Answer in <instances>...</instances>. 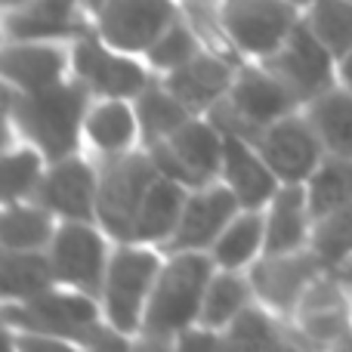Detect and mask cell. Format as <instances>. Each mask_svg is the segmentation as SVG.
<instances>
[{
  "label": "cell",
  "mask_w": 352,
  "mask_h": 352,
  "mask_svg": "<svg viewBox=\"0 0 352 352\" xmlns=\"http://www.w3.org/2000/svg\"><path fill=\"white\" fill-rule=\"evenodd\" d=\"M56 287L47 250H0V294L3 303H25Z\"/></svg>",
  "instance_id": "83f0119b"
},
{
  "label": "cell",
  "mask_w": 352,
  "mask_h": 352,
  "mask_svg": "<svg viewBox=\"0 0 352 352\" xmlns=\"http://www.w3.org/2000/svg\"><path fill=\"white\" fill-rule=\"evenodd\" d=\"M254 146L281 182H306L324 158V146L303 109L266 127Z\"/></svg>",
  "instance_id": "e0dca14e"
},
{
  "label": "cell",
  "mask_w": 352,
  "mask_h": 352,
  "mask_svg": "<svg viewBox=\"0 0 352 352\" xmlns=\"http://www.w3.org/2000/svg\"><path fill=\"white\" fill-rule=\"evenodd\" d=\"M303 22L337 59L352 50V0H316L303 12Z\"/></svg>",
  "instance_id": "e575fe53"
},
{
  "label": "cell",
  "mask_w": 352,
  "mask_h": 352,
  "mask_svg": "<svg viewBox=\"0 0 352 352\" xmlns=\"http://www.w3.org/2000/svg\"><path fill=\"white\" fill-rule=\"evenodd\" d=\"M204 47H207V43L201 41L198 28H195V25L188 22V16L182 12L170 28H167L164 34H161L158 41L146 50V56H142V59H146L148 68H152V72L161 78V74L173 72V68L186 65L188 59H195V56H198Z\"/></svg>",
  "instance_id": "836d02e7"
},
{
  "label": "cell",
  "mask_w": 352,
  "mask_h": 352,
  "mask_svg": "<svg viewBox=\"0 0 352 352\" xmlns=\"http://www.w3.org/2000/svg\"><path fill=\"white\" fill-rule=\"evenodd\" d=\"M19 3H25V0H3V10H10V6H19Z\"/></svg>",
  "instance_id": "b9f144b4"
},
{
  "label": "cell",
  "mask_w": 352,
  "mask_h": 352,
  "mask_svg": "<svg viewBox=\"0 0 352 352\" xmlns=\"http://www.w3.org/2000/svg\"><path fill=\"white\" fill-rule=\"evenodd\" d=\"M287 331L306 352H324L352 337V291L334 272H322L297 312L287 318Z\"/></svg>",
  "instance_id": "8fae6325"
},
{
  "label": "cell",
  "mask_w": 352,
  "mask_h": 352,
  "mask_svg": "<svg viewBox=\"0 0 352 352\" xmlns=\"http://www.w3.org/2000/svg\"><path fill=\"white\" fill-rule=\"evenodd\" d=\"M337 84L346 87L352 93V50H346V53L337 59Z\"/></svg>",
  "instance_id": "74e56055"
},
{
  "label": "cell",
  "mask_w": 352,
  "mask_h": 352,
  "mask_svg": "<svg viewBox=\"0 0 352 352\" xmlns=\"http://www.w3.org/2000/svg\"><path fill=\"white\" fill-rule=\"evenodd\" d=\"M263 223H266V254H291L309 248L316 217L303 182H281L272 201L263 207Z\"/></svg>",
  "instance_id": "603a6c76"
},
{
  "label": "cell",
  "mask_w": 352,
  "mask_h": 352,
  "mask_svg": "<svg viewBox=\"0 0 352 352\" xmlns=\"http://www.w3.org/2000/svg\"><path fill=\"white\" fill-rule=\"evenodd\" d=\"M334 275H340V278H343V281H346V287H349V291H352V263H349V266H346V269H343V272H334Z\"/></svg>",
  "instance_id": "ab89813d"
},
{
  "label": "cell",
  "mask_w": 352,
  "mask_h": 352,
  "mask_svg": "<svg viewBox=\"0 0 352 352\" xmlns=\"http://www.w3.org/2000/svg\"><path fill=\"white\" fill-rule=\"evenodd\" d=\"M6 352H19L16 346H12V343H6Z\"/></svg>",
  "instance_id": "7bdbcfd3"
},
{
  "label": "cell",
  "mask_w": 352,
  "mask_h": 352,
  "mask_svg": "<svg viewBox=\"0 0 352 352\" xmlns=\"http://www.w3.org/2000/svg\"><path fill=\"white\" fill-rule=\"evenodd\" d=\"M111 254L115 241L99 223H59V232L47 248L56 285L90 294L96 300L102 294Z\"/></svg>",
  "instance_id": "30bf717a"
},
{
  "label": "cell",
  "mask_w": 352,
  "mask_h": 352,
  "mask_svg": "<svg viewBox=\"0 0 352 352\" xmlns=\"http://www.w3.org/2000/svg\"><path fill=\"white\" fill-rule=\"evenodd\" d=\"M322 272H328V269L322 266L312 248L291 250V254H263L248 269L256 303L281 322H287L297 312L300 300L306 297V291Z\"/></svg>",
  "instance_id": "4fadbf2b"
},
{
  "label": "cell",
  "mask_w": 352,
  "mask_h": 352,
  "mask_svg": "<svg viewBox=\"0 0 352 352\" xmlns=\"http://www.w3.org/2000/svg\"><path fill=\"white\" fill-rule=\"evenodd\" d=\"M72 72L96 99H136L155 80L142 56L111 47L96 31L72 43Z\"/></svg>",
  "instance_id": "9c48e42d"
},
{
  "label": "cell",
  "mask_w": 352,
  "mask_h": 352,
  "mask_svg": "<svg viewBox=\"0 0 352 352\" xmlns=\"http://www.w3.org/2000/svg\"><path fill=\"white\" fill-rule=\"evenodd\" d=\"M146 152L161 176L182 182L186 188H198L219 179L226 133L207 115H195L167 140L148 146Z\"/></svg>",
  "instance_id": "52a82bcc"
},
{
  "label": "cell",
  "mask_w": 352,
  "mask_h": 352,
  "mask_svg": "<svg viewBox=\"0 0 352 352\" xmlns=\"http://www.w3.org/2000/svg\"><path fill=\"white\" fill-rule=\"evenodd\" d=\"M173 352H223V334L204 324H195L173 337Z\"/></svg>",
  "instance_id": "d590c367"
},
{
  "label": "cell",
  "mask_w": 352,
  "mask_h": 352,
  "mask_svg": "<svg viewBox=\"0 0 352 352\" xmlns=\"http://www.w3.org/2000/svg\"><path fill=\"white\" fill-rule=\"evenodd\" d=\"M303 188H306V198H309L312 217L316 219L352 204V158L324 155L322 164L303 182Z\"/></svg>",
  "instance_id": "1f68e13d"
},
{
  "label": "cell",
  "mask_w": 352,
  "mask_h": 352,
  "mask_svg": "<svg viewBox=\"0 0 352 352\" xmlns=\"http://www.w3.org/2000/svg\"><path fill=\"white\" fill-rule=\"evenodd\" d=\"M93 93L78 78L43 90L19 93L3 87L6 140L16 136L37 146L50 161L84 152V118L93 105Z\"/></svg>",
  "instance_id": "6da1fadb"
},
{
  "label": "cell",
  "mask_w": 352,
  "mask_h": 352,
  "mask_svg": "<svg viewBox=\"0 0 352 352\" xmlns=\"http://www.w3.org/2000/svg\"><path fill=\"white\" fill-rule=\"evenodd\" d=\"M303 109L297 96L291 93V87L272 74L263 62H241L238 74L232 80L226 99L210 111V121L217 124L223 133L241 136V140L254 142L266 127H272L275 121L294 115Z\"/></svg>",
  "instance_id": "7a4b0ae2"
},
{
  "label": "cell",
  "mask_w": 352,
  "mask_h": 352,
  "mask_svg": "<svg viewBox=\"0 0 352 352\" xmlns=\"http://www.w3.org/2000/svg\"><path fill=\"white\" fill-rule=\"evenodd\" d=\"M287 3H294V6H297V10H300V12H306V10H309V6H312V3H316V0H287Z\"/></svg>",
  "instance_id": "60d3db41"
},
{
  "label": "cell",
  "mask_w": 352,
  "mask_h": 352,
  "mask_svg": "<svg viewBox=\"0 0 352 352\" xmlns=\"http://www.w3.org/2000/svg\"><path fill=\"white\" fill-rule=\"evenodd\" d=\"M263 65L278 74L303 105L337 87V56L318 41L316 31L303 19L291 31V37L269 59H263Z\"/></svg>",
  "instance_id": "5bb4252c"
},
{
  "label": "cell",
  "mask_w": 352,
  "mask_h": 352,
  "mask_svg": "<svg viewBox=\"0 0 352 352\" xmlns=\"http://www.w3.org/2000/svg\"><path fill=\"white\" fill-rule=\"evenodd\" d=\"M303 12L287 0H219V25L244 62H263L291 37Z\"/></svg>",
  "instance_id": "ba28073f"
},
{
  "label": "cell",
  "mask_w": 352,
  "mask_h": 352,
  "mask_svg": "<svg viewBox=\"0 0 352 352\" xmlns=\"http://www.w3.org/2000/svg\"><path fill=\"white\" fill-rule=\"evenodd\" d=\"M188 188L176 179L158 173V179L152 182L146 201H142V210L136 217V229H133V241L140 244H155V248L164 250V244L173 238L176 226H179L182 207H186Z\"/></svg>",
  "instance_id": "cb8c5ba5"
},
{
  "label": "cell",
  "mask_w": 352,
  "mask_h": 352,
  "mask_svg": "<svg viewBox=\"0 0 352 352\" xmlns=\"http://www.w3.org/2000/svg\"><path fill=\"white\" fill-rule=\"evenodd\" d=\"M238 65H241V59H232V56L204 47L186 65L161 74V80L192 115H210L226 99L238 74Z\"/></svg>",
  "instance_id": "d6986e66"
},
{
  "label": "cell",
  "mask_w": 352,
  "mask_h": 352,
  "mask_svg": "<svg viewBox=\"0 0 352 352\" xmlns=\"http://www.w3.org/2000/svg\"><path fill=\"white\" fill-rule=\"evenodd\" d=\"M93 31L133 56L146 50L182 16L179 0H90Z\"/></svg>",
  "instance_id": "7c38bea8"
},
{
  "label": "cell",
  "mask_w": 352,
  "mask_h": 352,
  "mask_svg": "<svg viewBox=\"0 0 352 352\" xmlns=\"http://www.w3.org/2000/svg\"><path fill=\"white\" fill-rule=\"evenodd\" d=\"M59 232V217L41 201H3L0 213V250H47Z\"/></svg>",
  "instance_id": "d4e9b609"
},
{
  "label": "cell",
  "mask_w": 352,
  "mask_h": 352,
  "mask_svg": "<svg viewBox=\"0 0 352 352\" xmlns=\"http://www.w3.org/2000/svg\"><path fill=\"white\" fill-rule=\"evenodd\" d=\"M241 210L244 207L238 204V198L219 179L198 188H188L179 226H176L170 241L164 244V254H173V250H207L210 254L217 238L223 235L226 226Z\"/></svg>",
  "instance_id": "ac0fdd59"
},
{
  "label": "cell",
  "mask_w": 352,
  "mask_h": 352,
  "mask_svg": "<svg viewBox=\"0 0 352 352\" xmlns=\"http://www.w3.org/2000/svg\"><path fill=\"white\" fill-rule=\"evenodd\" d=\"M136 148H142V130L133 99H93L84 118V152L109 161Z\"/></svg>",
  "instance_id": "44dd1931"
},
{
  "label": "cell",
  "mask_w": 352,
  "mask_h": 352,
  "mask_svg": "<svg viewBox=\"0 0 352 352\" xmlns=\"http://www.w3.org/2000/svg\"><path fill=\"white\" fill-rule=\"evenodd\" d=\"M136 115H140V130H142V148L155 146V142L167 140L173 130H179L188 118H195L179 99L164 87V80L155 74V80L133 99Z\"/></svg>",
  "instance_id": "f546056e"
},
{
  "label": "cell",
  "mask_w": 352,
  "mask_h": 352,
  "mask_svg": "<svg viewBox=\"0 0 352 352\" xmlns=\"http://www.w3.org/2000/svg\"><path fill=\"white\" fill-rule=\"evenodd\" d=\"M217 263L207 250H173L164 256L152 303L146 312V334L176 337L186 328L201 324V306Z\"/></svg>",
  "instance_id": "3957f363"
},
{
  "label": "cell",
  "mask_w": 352,
  "mask_h": 352,
  "mask_svg": "<svg viewBox=\"0 0 352 352\" xmlns=\"http://www.w3.org/2000/svg\"><path fill=\"white\" fill-rule=\"evenodd\" d=\"M263 254H266L263 210H241L210 248L217 269H235V272H248Z\"/></svg>",
  "instance_id": "f1b7e54d"
},
{
  "label": "cell",
  "mask_w": 352,
  "mask_h": 352,
  "mask_svg": "<svg viewBox=\"0 0 352 352\" xmlns=\"http://www.w3.org/2000/svg\"><path fill=\"white\" fill-rule=\"evenodd\" d=\"M50 158L25 140H3V201L34 198L43 182Z\"/></svg>",
  "instance_id": "4dcf8cb0"
},
{
  "label": "cell",
  "mask_w": 352,
  "mask_h": 352,
  "mask_svg": "<svg viewBox=\"0 0 352 352\" xmlns=\"http://www.w3.org/2000/svg\"><path fill=\"white\" fill-rule=\"evenodd\" d=\"M99 161L87 152L50 161L34 201H41L59 223H96Z\"/></svg>",
  "instance_id": "9a60e30c"
},
{
  "label": "cell",
  "mask_w": 352,
  "mask_h": 352,
  "mask_svg": "<svg viewBox=\"0 0 352 352\" xmlns=\"http://www.w3.org/2000/svg\"><path fill=\"white\" fill-rule=\"evenodd\" d=\"M130 352H173V337H158V334H140L133 337V349Z\"/></svg>",
  "instance_id": "8d00e7d4"
},
{
  "label": "cell",
  "mask_w": 352,
  "mask_h": 352,
  "mask_svg": "<svg viewBox=\"0 0 352 352\" xmlns=\"http://www.w3.org/2000/svg\"><path fill=\"white\" fill-rule=\"evenodd\" d=\"M309 124L316 127L324 155L352 158V93L346 87H331L322 96L303 105Z\"/></svg>",
  "instance_id": "4316f807"
},
{
  "label": "cell",
  "mask_w": 352,
  "mask_h": 352,
  "mask_svg": "<svg viewBox=\"0 0 352 352\" xmlns=\"http://www.w3.org/2000/svg\"><path fill=\"white\" fill-rule=\"evenodd\" d=\"M182 6H219V0H179Z\"/></svg>",
  "instance_id": "f35d334b"
},
{
  "label": "cell",
  "mask_w": 352,
  "mask_h": 352,
  "mask_svg": "<svg viewBox=\"0 0 352 352\" xmlns=\"http://www.w3.org/2000/svg\"><path fill=\"white\" fill-rule=\"evenodd\" d=\"M3 87L19 93L43 90L72 78V43L59 41H3L0 53Z\"/></svg>",
  "instance_id": "ffe728a7"
},
{
  "label": "cell",
  "mask_w": 352,
  "mask_h": 352,
  "mask_svg": "<svg viewBox=\"0 0 352 352\" xmlns=\"http://www.w3.org/2000/svg\"><path fill=\"white\" fill-rule=\"evenodd\" d=\"M312 250L328 272H343L352 263V204L316 219Z\"/></svg>",
  "instance_id": "d6a6232c"
},
{
  "label": "cell",
  "mask_w": 352,
  "mask_h": 352,
  "mask_svg": "<svg viewBox=\"0 0 352 352\" xmlns=\"http://www.w3.org/2000/svg\"><path fill=\"white\" fill-rule=\"evenodd\" d=\"M164 250L155 244L124 241L115 244L105 285L99 294L105 324H111L121 334L136 337L146 324V312L152 303L155 285H158L161 266H164Z\"/></svg>",
  "instance_id": "277c9868"
},
{
  "label": "cell",
  "mask_w": 352,
  "mask_h": 352,
  "mask_svg": "<svg viewBox=\"0 0 352 352\" xmlns=\"http://www.w3.org/2000/svg\"><path fill=\"white\" fill-rule=\"evenodd\" d=\"M254 306H256V294L254 285H250V275L235 272V269H217L204 294L201 324L223 334Z\"/></svg>",
  "instance_id": "484cf974"
},
{
  "label": "cell",
  "mask_w": 352,
  "mask_h": 352,
  "mask_svg": "<svg viewBox=\"0 0 352 352\" xmlns=\"http://www.w3.org/2000/svg\"><path fill=\"white\" fill-rule=\"evenodd\" d=\"M93 31L90 0H25L3 10V41L74 43Z\"/></svg>",
  "instance_id": "2e32d148"
},
{
  "label": "cell",
  "mask_w": 352,
  "mask_h": 352,
  "mask_svg": "<svg viewBox=\"0 0 352 352\" xmlns=\"http://www.w3.org/2000/svg\"><path fill=\"white\" fill-rule=\"evenodd\" d=\"M102 324L105 316L96 297L62 285L50 287L41 297L25 300V303H3V331H16V334L90 343Z\"/></svg>",
  "instance_id": "5b68a950"
},
{
  "label": "cell",
  "mask_w": 352,
  "mask_h": 352,
  "mask_svg": "<svg viewBox=\"0 0 352 352\" xmlns=\"http://www.w3.org/2000/svg\"><path fill=\"white\" fill-rule=\"evenodd\" d=\"M219 182L229 186V192L238 198L244 210H263L272 201V195L281 188V179L266 164L260 148L250 140L226 133V152H223V170Z\"/></svg>",
  "instance_id": "7402d4cb"
},
{
  "label": "cell",
  "mask_w": 352,
  "mask_h": 352,
  "mask_svg": "<svg viewBox=\"0 0 352 352\" xmlns=\"http://www.w3.org/2000/svg\"><path fill=\"white\" fill-rule=\"evenodd\" d=\"M158 179V167L146 148H136L121 158L99 161V198L96 223L109 232L115 244L133 241L136 217L142 210L152 182Z\"/></svg>",
  "instance_id": "8992f818"
}]
</instances>
